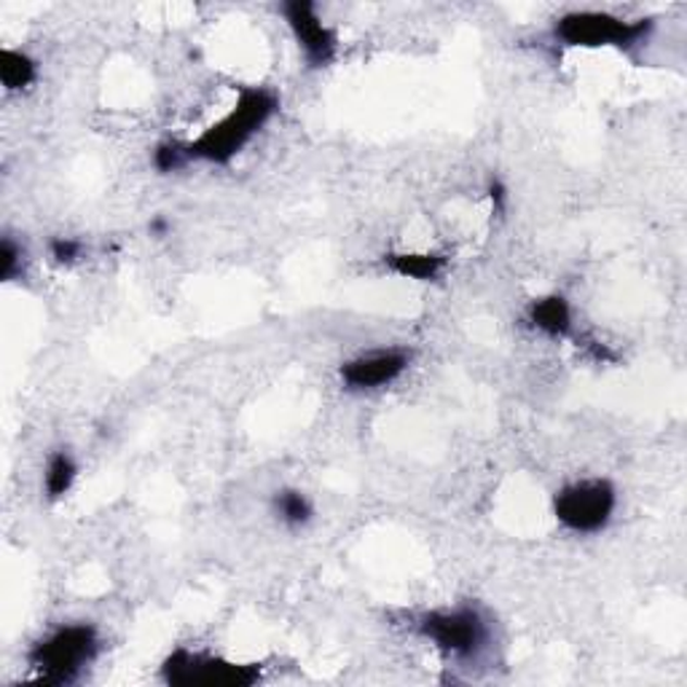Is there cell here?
<instances>
[{
	"label": "cell",
	"instance_id": "7",
	"mask_svg": "<svg viewBox=\"0 0 687 687\" xmlns=\"http://www.w3.org/2000/svg\"><path fill=\"white\" fill-rule=\"evenodd\" d=\"M283 11L309 65H330L336 57V46L339 43H336L334 30H330L328 25H323V20L317 16V9H314L312 3H307V0H293V3H285Z\"/></svg>",
	"mask_w": 687,
	"mask_h": 687
},
{
	"label": "cell",
	"instance_id": "10",
	"mask_svg": "<svg viewBox=\"0 0 687 687\" xmlns=\"http://www.w3.org/2000/svg\"><path fill=\"white\" fill-rule=\"evenodd\" d=\"M385 263L389 272L416 279V283H429L446 268V258L438 253H389L385 255Z\"/></svg>",
	"mask_w": 687,
	"mask_h": 687
},
{
	"label": "cell",
	"instance_id": "16",
	"mask_svg": "<svg viewBox=\"0 0 687 687\" xmlns=\"http://www.w3.org/2000/svg\"><path fill=\"white\" fill-rule=\"evenodd\" d=\"M82 253H84V245L78 242V239H71V237L51 239V258H54L57 263H73L82 258Z\"/></svg>",
	"mask_w": 687,
	"mask_h": 687
},
{
	"label": "cell",
	"instance_id": "18",
	"mask_svg": "<svg viewBox=\"0 0 687 687\" xmlns=\"http://www.w3.org/2000/svg\"><path fill=\"white\" fill-rule=\"evenodd\" d=\"M151 234H159V237H164V234H167V221H164V217H157V221H151Z\"/></svg>",
	"mask_w": 687,
	"mask_h": 687
},
{
	"label": "cell",
	"instance_id": "15",
	"mask_svg": "<svg viewBox=\"0 0 687 687\" xmlns=\"http://www.w3.org/2000/svg\"><path fill=\"white\" fill-rule=\"evenodd\" d=\"M191 162L186 153V146L180 142H162V146L153 151V167L159 172H177L180 167Z\"/></svg>",
	"mask_w": 687,
	"mask_h": 687
},
{
	"label": "cell",
	"instance_id": "12",
	"mask_svg": "<svg viewBox=\"0 0 687 687\" xmlns=\"http://www.w3.org/2000/svg\"><path fill=\"white\" fill-rule=\"evenodd\" d=\"M76 475H78V465L71 457V451H54V454L49 457V465H46V475H43L46 497H49V500H62V497L73 489Z\"/></svg>",
	"mask_w": 687,
	"mask_h": 687
},
{
	"label": "cell",
	"instance_id": "8",
	"mask_svg": "<svg viewBox=\"0 0 687 687\" xmlns=\"http://www.w3.org/2000/svg\"><path fill=\"white\" fill-rule=\"evenodd\" d=\"M409 369V354L400 349H382V352L360 354L341 365V382L347 389L365 392L398 382Z\"/></svg>",
	"mask_w": 687,
	"mask_h": 687
},
{
	"label": "cell",
	"instance_id": "2",
	"mask_svg": "<svg viewBox=\"0 0 687 687\" xmlns=\"http://www.w3.org/2000/svg\"><path fill=\"white\" fill-rule=\"evenodd\" d=\"M100 652V637L95 626L71 623L51 632L30 650V666L38 672V683L65 685L73 683Z\"/></svg>",
	"mask_w": 687,
	"mask_h": 687
},
{
	"label": "cell",
	"instance_id": "13",
	"mask_svg": "<svg viewBox=\"0 0 687 687\" xmlns=\"http://www.w3.org/2000/svg\"><path fill=\"white\" fill-rule=\"evenodd\" d=\"M274 513L279 515V521H283L285 526L299 529V526H307L309 521H312L314 508L312 502L307 500V495H301V491L283 489L274 495Z\"/></svg>",
	"mask_w": 687,
	"mask_h": 687
},
{
	"label": "cell",
	"instance_id": "17",
	"mask_svg": "<svg viewBox=\"0 0 687 687\" xmlns=\"http://www.w3.org/2000/svg\"><path fill=\"white\" fill-rule=\"evenodd\" d=\"M489 199H491V208H495V213H505L508 188L502 186V180H497V177L489 183Z\"/></svg>",
	"mask_w": 687,
	"mask_h": 687
},
{
	"label": "cell",
	"instance_id": "3",
	"mask_svg": "<svg viewBox=\"0 0 687 687\" xmlns=\"http://www.w3.org/2000/svg\"><path fill=\"white\" fill-rule=\"evenodd\" d=\"M617 505V491L610 480L588 478L564 486L553 497V513L564 529L575 535H597L610 524Z\"/></svg>",
	"mask_w": 687,
	"mask_h": 687
},
{
	"label": "cell",
	"instance_id": "11",
	"mask_svg": "<svg viewBox=\"0 0 687 687\" xmlns=\"http://www.w3.org/2000/svg\"><path fill=\"white\" fill-rule=\"evenodd\" d=\"M38 78V65L30 54L16 49L0 51V84L5 91L27 89Z\"/></svg>",
	"mask_w": 687,
	"mask_h": 687
},
{
	"label": "cell",
	"instance_id": "4",
	"mask_svg": "<svg viewBox=\"0 0 687 687\" xmlns=\"http://www.w3.org/2000/svg\"><path fill=\"white\" fill-rule=\"evenodd\" d=\"M650 30V20L626 22L604 14V11H572L557 22L559 41H564L566 46H586V49H597V46L628 49V46L642 41Z\"/></svg>",
	"mask_w": 687,
	"mask_h": 687
},
{
	"label": "cell",
	"instance_id": "9",
	"mask_svg": "<svg viewBox=\"0 0 687 687\" xmlns=\"http://www.w3.org/2000/svg\"><path fill=\"white\" fill-rule=\"evenodd\" d=\"M526 320L532 323V328H537L540 334L551 336V339H564L572 330V309L566 303L564 296H542L529 303V312Z\"/></svg>",
	"mask_w": 687,
	"mask_h": 687
},
{
	"label": "cell",
	"instance_id": "5",
	"mask_svg": "<svg viewBox=\"0 0 687 687\" xmlns=\"http://www.w3.org/2000/svg\"><path fill=\"white\" fill-rule=\"evenodd\" d=\"M420 632L444 655L460 658V661L475 658L486 645V623L473 607L427 612L420 621Z\"/></svg>",
	"mask_w": 687,
	"mask_h": 687
},
{
	"label": "cell",
	"instance_id": "6",
	"mask_svg": "<svg viewBox=\"0 0 687 687\" xmlns=\"http://www.w3.org/2000/svg\"><path fill=\"white\" fill-rule=\"evenodd\" d=\"M261 677L258 666H237L221 658L193 655L188 650H175L164 661V679L170 685H208V687H248Z\"/></svg>",
	"mask_w": 687,
	"mask_h": 687
},
{
	"label": "cell",
	"instance_id": "14",
	"mask_svg": "<svg viewBox=\"0 0 687 687\" xmlns=\"http://www.w3.org/2000/svg\"><path fill=\"white\" fill-rule=\"evenodd\" d=\"M22 268H25V250L11 237H3V242H0V279L14 283L22 274Z\"/></svg>",
	"mask_w": 687,
	"mask_h": 687
},
{
	"label": "cell",
	"instance_id": "1",
	"mask_svg": "<svg viewBox=\"0 0 687 687\" xmlns=\"http://www.w3.org/2000/svg\"><path fill=\"white\" fill-rule=\"evenodd\" d=\"M279 102L266 89H245L228 116L213 124L208 132L188 142V159H202L210 164H228L250 140L272 122Z\"/></svg>",
	"mask_w": 687,
	"mask_h": 687
}]
</instances>
